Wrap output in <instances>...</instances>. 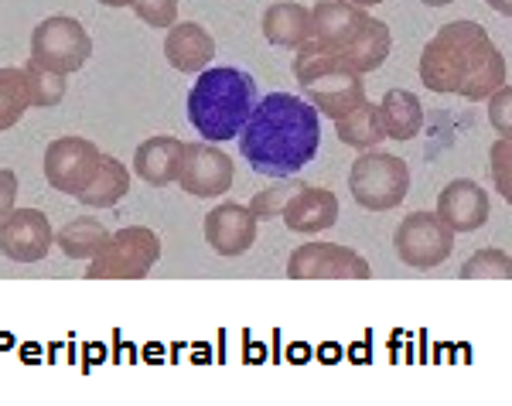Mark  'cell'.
<instances>
[{
  "instance_id": "6da1fadb",
  "label": "cell",
  "mask_w": 512,
  "mask_h": 406,
  "mask_svg": "<svg viewBox=\"0 0 512 406\" xmlns=\"http://www.w3.org/2000/svg\"><path fill=\"white\" fill-rule=\"evenodd\" d=\"M424 89L482 103L506 86V55L478 21H448L424 45L417 62Z\"/></svg>"
},
{
  "instance_id": "7a4b0ae2",
  "label": "cell",
  "mask_w": 512,
  "mask_h": 406,
  "mask_svg": "<svg viewBox=\"0 0 512 406\" xmlns=\"http://www.w3.org/2000/svg\"><path fill=\"white\" fill-rule=\"evenodd\" d=\"M321 147V116L308 99L294 93H267L256 99L239 134V154L256 174L291 178L308 168Z\"/></svg>"
},
{
  "instance_id": "3957f363",
  "label": "cell",
  "mask_w": 512,
  "mask_h": 406,
  "mask_svg": "<svg viewBox=\"0 0 512 406\" xmlns=\"http://www.w3.org/2000/svg\"><path fill=\"white\" fill-rule=\"evenodd\" d=\"M256 106V79L233 65H209L188 89V123L209 144H229L243 134Z\"/></svg>"
},
{
  "instance_id": "277c9868",
  "label": "cell",
  "mask_w": 512,
  "mask_h": 406,
  "mask_svg": "<svg viewBox=\"0 0 512 406\" xmlns=\"http://www.w3.org/2000/svg\"><path fill=\"white\" fill-rule=\"evenodd\" d=\"M294 79L304 89L308 103L315 106L321 116H338L352 113L359 103H366V86H362V72L349 69L345 62H338L335 55H321L311 48H297L294 58Z\"/></svg>"
},
{
  "instance_id": "5b68a950",
  "label": "cell",
  "mask_w": 512,
  "mask_h": 406,
  "mask_svg": "<svg viewBox=\"0 0 512 406\" xmlns=\"http://www.w3.org/2000/svg\"><path fill=\"white\" fill-rule=\"evenodd\" d=\"M349 192L366 212H390L410 192V168L403 157L386 151H359L349 171Z\"/></svg>"
},
{
  "instance_id": "8992f818",
  "label": "cell",
  "mask_w": 512,
  "mask_h": 406,
  "mask_svg": "<svg viewBox=\"0 0 512 406\" xmlns=\"http://www.w3.org/2000/svg\"><path fill=\"white\" fill-rule=\"evenodd\" d=\"M161 260V236L147 226L110 232L106 246L86 267V280H144Z\"/></svg>"
},
{
  "instance_id": "52a82bcc",
  "label": "cell",
  "mask_w": 512,
  "mask_h": 406,
  "mask_svg": "<svg viewBox=\"0 0 512 406\" xmlns=\"http://www.w3.org/2000/svg\"><path fill=\"white\" fill-rule=\"evenodd\" d=\"M31 58L45 69L72 76L93 58V38L86 35V28L76 18L52 14V18L38 21V28L31 31Z\"/></svg>"
},
{
  "instance_id": "ba28073f",
  "label": "cell",
  "mask_w": 512,
  "mask_h": 406,
  "mask_svg": "<svg viewBox=\"0 0 512 406\" xmlns=\"http://www.w3.org/2000/svg\"><path fill=\"white\" fill-rule=\"evenodd\" d=\"M393 246L407 267L414 270H434L454 250V229L437 212H410L396 226Z\"/></svg>"
},
{
  "instance_id": "9c48e42d",
  "label": "cell",
  "mask_w": 512,
  "mask_h": 406,
  "mask_svg": "<svg viewBox=\"0 0 512 406\" xmlns=\"http://www.w3.org/2000/svg\"><path fill=\"white\" fill-rule=\"evenodd\" d=\"M287 277L291 280H369L373 267L362 260L352 246L338 243H304L291 250L287 260Z\"/></svg>"
},
{
  "instance_id": "30bf717a",
  "label": "cell",
  "mask_w": 512,
  "mask_h": 406,
  "mask_svg": "<svg viewBox=\"0 0 512 406\" xmlns=\"http://www.w3.org/2000/svg\"><path fill=\"white\" fill-rule=\"evenodd\" d=\"M103 151L86 137H59L45 147V181L55 192L76 198L99 171Z\"/></svg>"
},
{
  "instance_id": "8fae6325",
  "label": "cell",
  "mask_w": 512,
  "mask_h": 406,
  "mask_svg": "<svg viewBox=\"0 0 512 406\" xmlns=\"http://www.w3.org/2000/svg\"><path fill=\"white\" fill-rule=\"evenodd\" d=\"M236 168L233 157L222 147L209 144V140H198V144H185V164H181L178 185L181 192L195 195V198H222L233 188Z\"/></svg>"
},
{
  "instance_id": "7c38bea8",
  "label": "cell",
  "mask_w": 512,
  "mask_h": 406,
  "mask_svg": "<svg viewBox=\"0 0 512 406\" xmlns=\"http://www.w3.org/2000/svg\"><path fill=\"white\" fill-rule=\"evenodd\" d=\"M55 229L41 209H14L0 219V253L14 263H38L52 253Z\"/></svg>"
},
{
  "instance_id": "4fadbf2b",
  "label": "cell",
  "mask_w": 512,
  "mask_h": 406,
  "mask_svg": "<svg viewBox=\"0 0 512 406\" xmlns=\"http://www.w3.org/2000/svg\"><path fill=\"white\" fill-rule=\"evenodd\" d=\"M366 18V7L352 4V0H318L311 7V38L301 48H311V52L321 55L345 52V45L355 38V31L362 28Z\"/></svg>"
},
{
  "instance_id": "5bb4252c",
  "label": "cell",
  "mask_w": 512,
  "mask_h": 406,
  "mask_svg": "<svg viewBox=\"0 0 512 406\" xmlns=\"http://www.w3.org/2000/svg\"><path fill=\"white\" fill-rule=\"evenodd\" d=\"M205 243L219 256H243L256 246L260 236V219L250 212V205L219 202L216 209L205 215Z\"/></svg>"
},
{
  "instance_id": "9a60e30c",
  "label": "cell",
  "mask_w": 512,
  "mask_h": 406,
  "mask_svg": "<svg viewBox=\"0 0 512 406\" xmlns=\"http://www.w3.org/2000/svg\"><path fill=\"white\" fill-rule=\"evenodd\" d=\"M489 212H492L489 192L472 178H454L441 188V195H437V215L454 229V236H458V232L482 229L485 222H489Z\"/></svg>"
},
{
  "instance_id": "2e32d148",
  "label": "cell",
  "mask_w": 512,
  "mask_h": 406,
  "mask_svg": "<svg viewBox=\"0 0 512 406\" xmlns=\"http://www.w3.org/2000/svg\"><path fill=\"white\" fill-rule=\"evenodd\" d=\"M164 58H168L175 72L198 76L216 58V38L195 21H175L168 28V35H164Z\"/></svg>"
},
{
  "instance_id": "e0dca14e",
  "label": "cell",
  "mask_w": 512,
  "mask_h": 406,
  "mask_svg": "<svg viewBox=\"0 0 512 406\" xmlns=\"http://www.w3.org/2000/svg\"><path fill=\"white\" fill-rule=\"evenodd\" d=\"M181 164H185V140L178 137H147L134 151V171L151 188H168L178 181Z\"/></svg>"
},
{
  "instance_id": "ac0fdd59",
  "label": "cell",
  "mask_w": 512,
  "mask_h": 406,
  "mask_svg": "<svg viewBox=\"0 0 512 406\" xmlns=\"http://www.w3.org/2000/svg\"><path fill=\"white\" fill-rule=\"evenodd\" d=\"M280 219H284L287 229L301 232V236L325 232V229H332L338 222V195L328 192V188L304 185L301 192L291 198V205H287Z\"/></svg>"
},
{
  "instance_id": "d6986e66",
  "label": "cell",
  "mask_w": 512,
  "mask_h": 406,
  "mask_svg": "<svg viewBox=\"0 0 512 406\" xmlns=\"http://www.w3.org/2000/svg\"><path fill=\"white\" fill-rule=\"evenodd\" d=\"M390 48H393V35H390V28H386V21L369 14V18L362 21V28L355 31V38L345 45V52H338L335 58L349 65V69L362 72V76H369V72H376L379 65L390 58Z\"/></svg>"
},
{
  "instance_id": "ffe728a7",
  "label": "cell",
  "mask_w": 512,
  "mask_h": 406,
  "mask_svg": "<svg viewBox=\"0 0 512 406\" xmlns=\"http://www.w3.org/2000/svg\"><path fill=\"white\" fill-rule=\"evenodd\" d=\"M263 38L277 48H301L304 41L311 38V7L297 4V0H280V4H270L263 11Z\"/></svg>"
},
{
  "instance_id": "44dd1931",
  "label": "cell",
  "mask_w": 512,
  "mask_h": 406,
  "mask_svg": "<svg viewBox=\"0 0 512 406\" xmlns=\"http://www.w3.org/2000/svg\"><path fill=\"white\" fill-rule=\"evenodd\" d=\"M379 116H383L386 137L393 140H414L424 130V106L410 89H386L379 99Z\"/></svg>"
},
{
  "instance_id": "7402d4cb",
  "label": "cell",
  "mask_w": 512,
  "mask_h": 406,
  "mask_svg": "<svg viewBox=\"0 0 512 406\" xmlns=\"http://www.w3.org/2000/svg\"><path fill=\"white\" fill-rule=\"evenodd\" d=\"M335 134L342 140L345 147L352 151H373L386 140V127H383V116H379V103H359L352 113L338 116L335 120Z\"/></svg>"
},
{
  "instance_id": "603a6c76",
  "label": "cell",
  "mask_w": 512,
  "mask_h": 406,
  "mask_svg": "<svg viewBox=\"0 0 512 406\" xmlns=\"http://www.w3.org/2000/svg\"><path fill=\"white\" fill-rule=\"evenodd\" d=\"M127 192H130V171L120 164V157L103 154L93 181L76 198L82 205H89V209H113L120 198H127Z\"/></svg>"
},
{
  "instance_id": "cb8c5ba5",
  "label": "cell",
  "mask_w": 512,
  "mask_h": 406,
  "mask_svg": "<svg viewBox=\"0 0 512 406\" xmlns=\"http://www.w3.org/2000/svg\"><path fill=\"white\" fill-rule=\"evenodd\" d=\"M106 239H110V229L103 222L89 219V215H79L69 226H62L55 232V246L69 256V260H93V256L103 250Z\"/></svg>"
},
{
  "instance_id": "d4e9b609",
  "label": "cell",
  "mask_w": 512,
  "mask_h": 406,
  "mask_svg": "<svg viewBox=\"0 0 512 406\" xmlns=\"http://www.w3.org/2000/svg\"><path fill=\"white\" fill-rule=\"evenodd\" d=\"M31 110V89L28 76L21 69H0V134H7L11 127H18L21 116Z\"/></svg>"
},
{
  "instance_id": "484cf974",
  "label": "cell",
  "mask_w": 512,
  "mask_h": 406,
  "mask_svg": "<svg viewBox=\"0 0 512 406\" xmlns=\"http://www.w3.org/2000/svg\"><path fill=\"white\" fill-rule=\"evenodd\" d=\"M24 76H28V89H31V106L38 110H52L65 99V89H69V76L65 72H55V69H45L35 58H28L24 65Z\"/></svg>"
},
{
  "instance_id": "4316f807",
  "label": "cell",
  "mask_w": 512,
  "mask_h": 406,
  "mask_svg": "<svg viewBox=\"0 0 512 406\" xmlns=\"http://www.w3.org/2000/svg\"><path fill=\"white\" fill-rule=\"evenodd\" d=\"M461 280H512V256L499 246L475 250L461 263Z\"/></svg>"
},
{
  "instance_id": "83f0119b",
  "label": "cell",
  "mask_w": 512,
  "mask_h": 406,
  "mask_svg": "<svg viewBox=\"0 0 512 406\" xmlns=\"http://www.w3.org/2000/svg\"><path fill=\"white\" fill-rule=\"evenodd\" d=\"M304 188V181L301 178H280L277 185H270V188H263V192H256L250 198V212L256 215L260 222H267V219H280L284 215V209L291 205V198L301 192Z\"/></svg>"
},
{
  "instance_id": "f1b7e54d",
  "label": "cell",
  "mask_w": 512,
  "mask_h": 406,
  "mask_svg": "<svg viewBox=\"0 0 512 406\" xmlns=\"http://www.w3.org/2000/svg\"><path fill=\"white\" fill-rule=\"evenodd\" d=\"M489 174L502 202L512 205V137H499L489 151Z\"/></svg>"
},
{
  "instance_id": "f546056e",
  "label": "cell",
  "mask_w": 512,
  "mask_h": 406,
  "mask_svg": "<svg viewBox=\"0 0 512 406\" xmlns=\"http://www.w3.org/2000/svg\"><path fill=\"white\" fill-rule=\"evenodd\" d=\"M134 14L151 28H164L168 31L171 24L178 21V0H134Z\"/></svg>"
},
{
  "instance_id": "4dcf8cb0",
  "label": "cell",
  "mask_w": 512,
  "mask_h": 406,
  "mask_svg": "<svg viewBox=\"0 0 512 406\" xmlns=\"http://www.w3.org/2000/svg\"><path fill=\"white\" fill-rule=\"evenodd\" d=\"M489 123L499 137H512V86H499L489 96Z\"/></svg>"
},
{
  "instance_id": "1f68e13d",
  "label": "cell",
  "mask_w": 512,
  "mask_h": 406,
  "mask_svg": "<svg viewBox=\"0 0 512 406\" xmlns=\"http://www.w3.org/2000/svg\"><path fill=\"white\" fill-rule=\"evenodd\" d=\"M18 174L11 168H0V219L18 209Z\"/></svg>"
},
{
  "instance_id": "d6a6232c",
  "label": "cell",
  "mask_w": 512,
  "mask_h": 406,
  "mask_svg": "<svg viewBox=\"0 0 512 406\" xmlns=\"http://www.w3.org/2000/svg\"><path fill=\"white\" fill-rule=\"evenodd\" d=\"M485 4H489L495 14H502V18H512V0H485Z\"/></svg>"
},
{
  "instance_id": "836d02e7",
  "label": "cell",
  "mask_w": 512,
  "mask_h": 406,
  "mask_svg": "<svg viewBox=\"0 0 512 406\" xmlns=\"http://www.w3.org/2000/svg\"><path fill=\"white\" fill-rule=\"evenodd\" d=\"M99 4H103V7H130L134 0H99Z\"/></svg>"
},
{
  "instance_id": "e575fe53",
  "label": "cell",
  "mask_w": 512,
  "mask_h": 406,
  "mask_svg": "<svg viewBox=\"0 0 512 406\" xmlns=\"http://www.w3.org/2000/svg\"><path fill=\"white\" fill-rule=\"evenodd\" d=\"M420 4H424V7H448L451 0H420Z\"/></svg>"
},
{
  "instance_id": "d590c367",
  "label": "cell",
  "mask_w": 512,
  "mask_h": 406,
  "mask_svg": "<svg viewBox=\"0 0 512 406\" xmlns=\"http://www.w3.org/2000/svg\"><path fill=\"white\" fill-rule=\"evenodd\" d=\"M352 4H359V7H376V4H383V0H352Z\"/></svg>"
}]
</instances>
